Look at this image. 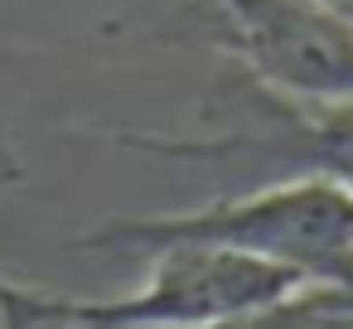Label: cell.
Wrapping results in <instances>:
<instances>
[{"mask_svg":"<svg viewBox=\"0 0 353 329\" xmlns=\"http://www.w3.org/2000/svg\"><path fill=\"white\" fill-rule=\"evenodd\" d=\"M203 242L261 257L310 286L353 290V199L324 175H290L242 199H218L189 213L112 218L73 242V252H155Z\"/></svg>","mask_w":353,"mask_h":329,"instance_id":"obj_1","label":"cell"},{"mask_svg":"<svg viewBox=\"0 0 353 329\" xmlns=\"http://www.w3.org/2000/svg\"><path fill=\"white\" fill-rule=\"evenodd\" d=\"M213 136H150L117 131L126 150L165 160H276L295 175H324L353 199V102H295L237 68H223L208 97Z\"/></svg>","mask_w":353,"mask_h":329,"instance_id":"obj_2","label":"cell"},{"mask_svg":"<svg viewBox=\"0 0 353 329\" xmlns=\"http://www.w3.org/2000/svg\"><path fill=\"white\" fill-rule=\"evenodd\" d=\"M305 286L310 281H300L295 271L232 247L170 242L150 252V276L136 295L121 300L54 295V305L68 319V329H218L256 310H271Z\"/></svg>","mask_w":353,"mask_h":329,"instance_id":"obj_3","label":"cell"},{"mask_svg":"<svg viewBox=\"0 0 353 329\" xmlns=\"http://www.w3.org/2000/svg\"><path fill=\"white\" fill-rule=\"evenodd\" d=\"M189 20L261 88L295 102H353V20L319 0H194Z\"/></svg>","mask_w":353,"mask_h":329,"instance_id":"obj_4","label":"cell"},{"mask_svg":"<svg viewBox=\"0 0 353 329\" xmlns=\"http://www.w3.org/2000/svg\"><path fill=\"white\" fill-rule=\"evenodd\" d=\"M20 179H25L20 155H15V146H10V136H6V126H0V194H6V189H15Z\"/></svg>","mask_w":353,"mask_h":329,"instance_id":"obj_5","label":"cell"}]
</instances>
